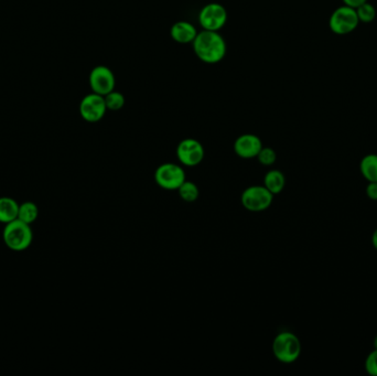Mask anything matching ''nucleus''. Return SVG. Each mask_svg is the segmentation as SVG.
Wrapping results in <instances>:
<instances>
[{
    "instance_id": "5",
    "label": "nucleus",
    "mask_w": 377,
    "mask_h": 376,
    "mask_svg": "<svg viewBox=\"0 0 377 376\" xmlns=\"http://www.w3.org/2000/svg\"><path fill=\"white\" fill-rule=\"evenodd\" d=\"M242 204L251 212H263L273 203L274 194L264 185H251L242 193Z\"/></svg>"
},
{
    "instance_id": "21",
    "label": "nucleus",
    "mask_w": 377,
    "mask_h": 376,
    "mask_svg": "<svg viewBox=\"0 0 377 376\" xmlns=\"http://www.w3.org/2000/svg\"><path fill=\"white\" fill-rule=\"evenodd\" d=\"M366 373L372 376H377V350L374 349L371 353L366 357L365 363H364Z\"/></svg>"
},
{
    "instance_id": "8",
    "label": "nucleus",
    "mask_w": 377,
    "mask_h": 376,
    "mask_svg": "<svg viewBox=\"0 0 377 376\" xmlns=\"http://www.w3.org/2000/svg\"><path fill=\"white\" fill-rule=\"evenodd\" d=\"M157 185L165 190H178L185 181V170L176 163H163L155 174Z\"/></svg>"
},
{
    "instance_id": "25",
    "label": "nucleus",
    "mask_w": 377,
    "mask_h": 376,
    "mask_svg": "<svg viewBox=\"0 0 377 376\" xmlns=\"http://www.w3.org/2000/svg\"><path fill=\"white\" fill-rule=\"evenodd\" d=\"M374 349H376L377 350V336L376 337H375V339H374Z\"/></svg>"
},
{
    "instance_id": "9",
    "label": "nucleus",
    "mask_w": 377,
    "mask_h": 376,
    "mask_svg": "<svg viewBox=\"0 0 377 376\" xmlns=\"http://www.w3.org/2000/svg\"><path fill=\"white\" fill-rule=\"evenodd\" d=\"M204 154L202 143L193 138L183 139L176 147V157L183 166H198L203 161Z\"/></svg>"
},
{
    "instance_id": "12",
    "label": "nucleus",
    "mask_w": 377,
    "mask_h": 376,
    "mask_svg": "<svg viewBox=\"0 0 377 376\" xmlns=\"http://www.w3.org/2000/svg\"><path fill=\"white\" fill-rule=\"evenodd\" d=\"M198 34V30L194 25L189 21H178L171 27L170 30L171 38L180 45L193 43Z\"/></svg>"
},
{
    "instance_id": "7",
    "label": "nucleus",
    "mask_w": 377,
    "mask_h": 376,
    "mask_svg": "<svg viewBox=\"0 0 377 376\" xmlns=\"http://www.w3.org/2000/svg\"><path fill=\"white\" fill-rule=\"evenodd\" d=\"M80 115L87 123H98L106 114L107 106L103 95L92 92L84 96L80 106Z\"/></svg>"
},
{
    "instance_id": "24",
    "label": "nucleus",
    "mask_w": 377,
    "mask_h": 376,
    "mask_svg": "<svg viewBox=\"0 0 377 376\" xmlns=\"http://www.w3.org/2000/svg\"><path fill=\"white\" fill-rule=\"evenodd\" d=\"M372 244L374 246L375 250H377V228L372 234Z\"/></svg>"
},
{
    "instance_id": "4",
    "label": "nucleus",
    "mask_w": 377,
    "mask_h": 376,
    "mask_svg": "<svg viewBox=\"0 0 377 376\" xmlns=\"http://www.w3.org/2000/svg\"><path fill=\"white\" fill-rule=\"evenodd\" d=\"M358 23L360 20H358L356 10L352 7L343 5L335 9L330 16L329 28L333 34L345 36L358 28Z\"/></svg>"
},
{
    "instance_id": "14",
    "label": "nucleus",
    "mask_w": 377,
    "mask_h": 376,
    "mask_svg": "<svg viewBox=\"0 0 377 376\" xmlns=\"http://www.w3.org/2000/svg\"><path fill=\"white\" fill-rule=\"evenodd\" d=\"M286 177L280 170H271L264 178V187L269 189L271 193L279 194L285 189Z\"/></svg>"
},
{
    "instance_id": "23",
    "label": "nucleus",
    "mask_w": 377,
    "mask_h": 376,
    "mask_svg": "<svg viewBox=\"0 0 377 376\" xmlns=\"http://www.w3.org/2000/svg\"><path fill=\"white\" fill-rule=\"evenodd\" d=\"M342 1H343L344 5L356 9L358 7H360L361 5H363L364 3H366V1H369V0H342Z\"/></svg>"
},
{
    "instance_id": "10",
    "label": "nucleus",
    "mask_w": 377,
    "mask_h": 376,
    "mask_svg": "<svg viewBox=\"0 0 377 376\" xmlns=\"http://www.w3.org/2000/svg\"><path fill=\"white\" fill-rule=\"evenodd\" d=\"M89 82L93 92L100 95H107L115 90L116 79L113 71L105 65H98L91 71Z\"/></svg>"
},
{
    "instance_id": "1",
    "label": "nucleus",
    "mask_w": 377,
    "mask_h": 376,
    "mask_svg": "<svg viewBox=\"0 0 377 376\" xmlns=\"http://www.w3.org/2000/svg\"><path fill=\"white\" fill-rule=\"evenodd\" d=\"M192 43L198 59L207 64L221 62L227 54V43L218 31H201Z\"/></svg>"
},
{
    "instance_id": "22",
    "label": "nucleus",
    "mask_w": 377,
    "mask_h": 376,
    "mask_svg": "<svg viewBox=\"0 0 377 376\" xmlns=\"http://www.w3.org/2000/svg\"><path fill=\"white\" fill-rule=\"evenodd\" d=\"M366 196L373 201H377V183H369L366 185L365 189Z\"/></svg>"
},
{
    "instance_id": "15",
    "label": "nucleus",
    "mask_w": 377,
    "mask_h": 376,
    "mask_svg": "<svg viewBox=\"0 0 377 376\" xmlns=\"http://www.w3.org/2000/svg\"><path fill=\"white\" fill-rule=\"evenodd\" d=\"M361 174L369 183H377V154H369L360 163Z\"/></svg>"
},
{
    "instance_id": "17",
    "label": "nucleus",
    "mask_w": 377,
    "mask_h": 376,
    "mask_svg": "<svg viewBox=\"0 0 377 376\" xmlns=\"http://www.w3.org/2000/svg\"><path fill=\"white\" fill-rule=\"evenodd\" d=\"M178 191H179V196L181 197V199L185 202L189 203L196 202V200H198V194H200L198 185L192 183V181H187V180L180 185Z\"/></svg>"
},
{
    "instance_id": "13",
    "label": "nucleus",
    "mask_w": 377,
    "mask_h": 376,
    "mask_svg": "<svg viewBox=\"0 0 377 376\" xmlns=\"http://www.w3.org/2000/svg\"><path fill=\"white\" fill-rule=\"evenodd\" d=\"M19 204L16 200L9 197L0 198V223L8 224L18 219Z\"/></svg>"
},
{
    "instance_id": "18",
    "label": "nucleus",
    "mask_w": 377,
    "mask_h": 376,
    "mask_svg": "<svg viewBox=\"0 0 377 376\" xmlns=\"http://www.w3.org/2000/svg\"><path fill=\"white\" fill-rule=\"evenodd\" d=\"M105 103H106L107 110H119L125 106V96L117 91H112L107 95L104 96Z\"/></svg>"
},
{
    "instance_id": "20",
    "label": "nucleus",
    "mask_w": 377,
    "mask_h": 376,
    "mask_svg": "<svg viewBox=\"0 0 377 376\" xmlns=\"http://www.w3.org/2000/svg\"><path fill=\"white\" fill-rule=\"evenodd\" d=\"M256 158L263 166L271 167L276 163L277 154L274 149L269 148V147H263Z\"/></svg>"
},
{
    "instance_id": "6",
    "label": "nucleus",
    "mask_w": 377,
    "mask_h": 376,
    "mask_svg": "<svg viewBox=\"0 0 377 376\" xmlns=\"http://www.w3.org/2000/svg\"><path fill=\"white\" fill-rule=\"evenodd\" d=\"M227 9L221 3H207L198 14V23L203 30L220 31L227 25Z\"/></svg>"
},
{
    "instance_id": "16",
    "label": "nucleus",
    "mask_w": 377,
    "mask_h": 376,
    "mask_svg": "<svg viewBox=\"0 0 377 376\" xmlns=\"http://www.w3.org/2000/svg\"><path fill=\"white\" fill-rule=\"evenodd\" d=\"M39 216V209L36 207V203L23 202V204H19V212H18V219L27 224H32L36 222V219Z\"/></svg>"
},
{
    "instance_id": "19",
    "label": "nucleus",
    "mask_w": 377,
    "mask_h": 376,
    "mask_svg": "<svg viewBox=\"0 0 377 376\" xmlns=\"http://www.w3.org/2000/svg\"><path fill=\"white\" fill-rule=\"evenodd\" d=\"M355 10H356V14H358L360 23H373L375 18H376V9H375V7L373 6L372 3H369V1H366L363 5H361V6L358 7Z\"/></svg>"
},
{
    "instance_id": "11",
    "label": "nucleus",
    "mask_w": 377,
    "mask_h": 376,
    "mask_svg": "<svg viewBox=\"0 0 377 376\" xmlns=\"http://www.w3.org/2000/svg\"><path fill=\"white\" fill-rule=\"evenodd\" d=\"M263 148V143L258 136L254 134H244L235 141L234 150L238 157L251 159L258 157Z\"/></svg>"
},
{
    "instance_id": "3",
    "label": "nucleus",
    "mask_w": 377,
    "mask_h": 376,
    "mask_svg": "<svg viewBox=\"0 0 377 376\" xmlns=\"http://www.w3.org/2000/svg\"><path fill=\"white\" fill-rule=\"evenodd\" d=\"M301 342L293 332H280L273 342V353L279 362L291 364L299 359L301 354Z\"/></svg>"
},
{
    "instance_id": "2",
    "label": "nucleus",
    "mask_w": 377,
    "mask_h": 376,
    "mask_svg": "<svg viewBox=\"0 0 377 376\" xmlns=\"http://www.w3.org/2000/svg\"><path fill=\"white\" fill-rule=\"evenodd\" d=\"M3 237L8 248L14 252H23L34 241V232L30 224L17 219L6 224L3 228Z\"/></svg>"
}]
</instances>
